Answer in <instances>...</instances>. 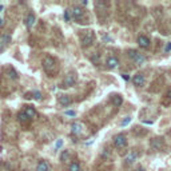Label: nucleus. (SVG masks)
Wrapping results in <instances>:
<instances>
[{"mask_svg": "<svg viewBox=\"0 0 171 171\" xmlns=\"http://www.w3.org/2000/svg\"><path fill=\"white\" fill-rule=\"evenodd\" d=\"M94 41H95V34H94V31L87 29V31H83L80 34L82 47H90V46H92Z\"/></svg>", "mask_w": 171, "mask_h": 171, "instance_id": "nucleus-1", "label": "nucleus"}, {"mask_svg": "<svg viewBox=\"0 0 171 171\" xmlns=\"http://www.w3.org/2000/svg\"><path fill=\"white\" fill-rule=\"evenodd\" d=\"M76 83V74L75 72H70L68 75L64 78L63 83H62V87L63 88H70L72 86H75Z\"/></svg>", "mask_w": 171, "mask_h": 171, "instance_id": "nucleus-2", "label": "nucleus"}, {"mask_svg": "<svg viewBox=\"0 0 171 171\" xmlns=\"http://www.w3.org/2000/svg\"><path fill=\"white\" fill-rule=\"evenodd\" d=\"M54 67H55V60H54V58L46 56V58L43 59V70L46 71L47 74H51L54 70Z\"/></svg>", "mask_w": 171, "mask_h": 171, "instance_id": "nucleus-3", "label": "nucleus"}, {"mask_svg": "<svg viewBox=\"0 0 171 171\" xmlns=\"http://www.w3.org/2000/svg\"><path fill=\"white\" fill-rule=\"evenodd\" d=\"M114 145L118 148L126 147V145H127V138H126L124 134H118V135H115V138H114Z\"/></svg>", "mask_w": 171, "mask_h": 171, "instance_id": "nucleus-4", "label": "nucleus"}, {"mask_svg": "<svg viewBox=\"0 0 171 171\" xmlns=\"http://www.w3.org/2000/svg\"><path fill=\"white\" fill-rule=\"evenodd\" d=\"M9 43H11V34H3L0 36V52H3Z\"/></svg>", "mask_w": 171, "mask_h": 171, "instance_id": "nucleus-5", "label": "nucleus"}, {"mask_svg": "<svg viewBox=\"0 0 171 171\" xmlns=\"http://www.w3.org/2000/svg\"><path fill=\"white\" fill-rule=\"evenodd\" d=\"M132 83H134V86H136V87H143V86H145V83H146L145 75H143V74H140V72L135 74V75H134V78H132Z\"/></svg>", "mask_w": 171, "mask_h": 171, "instance_id": "nucleus-6", "label": "nucleus"}, {"mask_svg": "<svg viewBox=\"0 0 171 171\" xmlns=\"http://www.w3.org/2000/svg\"><path fill=\"white\" fill-rule=\"evenodd\" d=\"M138 44H139L140 48L147 49L148 47H150V44H151V40H150V38H148V36H146V35H140L139 38H138Z\"/></svg>", "mask_w": 171, "mask_h": 171, "instance_id": "nucleus-7", "label": "nucleus"}, {"mask_svg": "<svg viewBox=\"0 0 171 171\" xmlns=\"http://www.w3.org/2000/svg\"><path fill=\"white\" fill-rule=\"evenodd\" d=\"M84 130V124L80 122H75L71 124V132L74 134V135H80L82 132H83Z\"/></svg>", "mask_w": 171, "mask_h": 171, "instance_id": "nucleus-8", "label": "nucleus"}, {"mask_svg": "<svg viewBox=\"0 0 171 171\" xmlns=\"http://www.w3.org/2000/svg\"><path fill=\"white\" fill-rule=\"evenodd\" d=\"M136 159H138V152H136V151H130V152L127 154V157L124 158L126 165H132Z\"/></svg>", "mask_w": 171, "mask_h": 171, "instance_id": "nucleus-9", "label": "nucleus"}, {"mask_svg": "<svg viewBox=\"0 0 171 171\" xmlns=\"http://www.w3.org/2000/svg\"><path fill=\"white\" fill-rule=\"evenodd\" d=\"M106 66L108 68H116L119 66V59L115 58V56H110V58L106 60Z\"/></svg>", "mask_w": 171, "mask_h": 171, "instance_id": "nucleus-10", "label": "nucleus"}, {"mask_svg": "<svg viewBox=\"0 0 171 171\" xmlns=\"http://www.w3.org/2000/svg\"><path fill=\"white\" fill-rule=\"evenodd\" d=\"M59 103H60L62 106H64V107H67V106H70L71 103H72V99L68 95H60L59 96Z\"/></svg>", "mask_w": 171, "mask_h": 171, "instance_id": "nucleus-11", "label": "nucleus"}, {"mask_svg": "<svg viewBox=\"0 0 171 171\" xmlns=\"http://www.w3.org/2000/svg\"><path fill=\"white\" fill-rule=\"evenodd\" d=\"M151 147L157 148V150L162 148L163 147V139H162V138H154V139L151 140Z\"/></svg>", "mask_w": 171, "mask_h": 171, "instance_id": "nucleus-12", "label": "nucleus"}, {"mask_svg": "<svg viewBox=\"0 0 171 171\" xmlns=\"http://www.w3.org/2000/svg\"><path fill=\"white\" fill-rule=\"evenodd\" d=\"M71 14H72V16L75 19H80L84 15V11L80 8V7H74V8L71 9Z\"/></svg>", "mask_w": 171, "mask_h": 171, "instance_id": "nucleus-13", "label": "nucleus"}, {"mask_svg": "<svg viewBox=\"0 0 171 171\" xmlns=\"http://www.w3.org/2000/svg\"><path fill=\"white\" fill-rule=\"evenodd\" d=\"M36 171H49V165L46 160H40L36 166Z\"/></svg>", "mask_w": 171, "mask_h": 171, "instance_id": "nucleus-14", "label": "nucleus"}, {"mask_svg": "<svg viewBox=\"0 0 171 171\" xmlns=\"http://www.w3.org/2000/svg\"><path fill=\"white\" fill-rule=\"evenodd\" d=\"M35 20H36L35 15H34V14H29L28 16L26 18V26L28 27V28H31V27L35 24Z\"/></svg>", "mask_w": 171, "mask_h": 171, "instance_id": "nucleus-15", "label": "nucleus"}, {"mask_svg": "<svg viewBox=\"0 0 171 171\" xmlns=\"http://www.w3.org/2000/svg\"><path fill=\"white\" fill-rule=\"evenodd\" d=\"M132 62L136 64V66H143V64H145V62H146V58L142 55V54H139V55L136 56V58L134 59Z\"/></svg>", "mask_w": 171, "mask_h": 171, "instance_id": "nucleus-16", "label": "nucleus"}, {"mask_svg": "<svg viewBox=\"0 0 171 171\" xmlns=\"http://www.w3.org/2000/svg\"><path fill=\"white\" fill-rule=\"evenodd\" d=\"M111 100H112V104L116 106V107H119V106L123 103V99H122V96H120V95H114Z\"/></svg>", "mask_w": 171, "mask_h": 171, "instance_id": "nucleus-17", "label": "nucleus"}, {"mask_svg": "<svg viewBox=\"0 0 171 171\" xmlns=\"http://www.w3.org/2000/svg\"><path fill=\"white\" fill-rule=\"evenodd\" d=\"M24 112L27 114V116H28L29 119L34 118V116H36V111H35L34 107H26V111H24Z\"/></svg>", "mask_w": 171, "mask_h": 171, "instance_id": "nucleus-18", "label": "nucleus"}, {"mask_svg": "<svg viewBox=\"0 0 171 171\" xmlns=\"http://www.w3.org/2000/svg\"><path fill=\"white\" fill-rule=\"evenodd\" d=\"M18 120H19V122H21V123H26L27 120H29V118L27 116L26 112H19L18 114Z\"/></svg>", "mask_w": 171, "mask_h": 171, "instance_id": "nucleus-19", "label": "nucleus"}, {"mask_svg": "<svg viewBox=\"0 0 171 171\" xmlns=\"http://www.w3.org/2000/svg\"><path fill=\"white\" fill-rule=\"evenodd\" d=\"M127 55H128V58H130L131 60H134L136 56L139 55V52H138L136 49H128V51H127Z\"/></svg>", "mask_w": 171, "mask_h": 171, "instance_id": "nucleus-20", "label": "nucleus"}, {"mask_svg": "<svg viewBox=\"0 0 171 171\" xmlns=\"http://www.w3.org/2000/svg\"><path fill=\"white\" fill-rule=\"evenodd\" d=\"M68 171H80V165L76 162H72L68 167Z\"/></svg>", "mask_w": 171, "mask_h": 171, "instance_id": "nucleus-21", "label": "nucleus"}, {"mask_svg": "<svg viewBox=\"0 0 171 171\" xmlns=\"http://www.w3.org/2000/svg\"><path fill=\"white\" fill-rule=\"evenodd\" d=\"M32 98L36 99V100H40V99H41V92L39 90H34V91H32Z\"/></svg>", "mask_w": 171, "mask_h": 171, "instance_id": "nucleus-22", "label": "nucleus"}, {"mask_svg": "<svg viewBox=\"0 0 171 171\" xmlns=\"http://www.w3.org/2000/svg\"><path fill=\"white\" fill-rule=\"evenodd\" d=\"M68 158H70V152H68V151H63V152H62V155H60L62 162H67V160H68Z\"/></svg>", "mask_w": 171, "mask_h": 171, "instance_id": "nucleus-23", "label": "nucleus"}, {"mask_svg": "<svg viewBox=\"0 0 171 171\" xmlns=\"http://www.w3.org/2000/svg\"><path fill=\"white\" fill-rule=\"evenodd\" d=\"M63 16H64V20H66V21H70V20H71V9L67 8L66 11H64V15H63Z\"/></svg>", "mask_w": 171, "mask_h": 171, "instance_id": "nucleus-24", "label": "nucleus"}, {"mask_svg": "<svg viewBox=\"0 0 171 171\" xmlns=\"http://www.w3.org/2000/svg\"><path fill=\"white\" fill-rule=\"evenodd\" d=\"M8 74H9V78H12L14 80H16V79H18V74L15 72L14 68H9V70H8Z\"/></svg>", "mask_w": 171, "mask_h": 171, "instance_id": "nucleus-25", "label": "nucleus"}, {"mask_svg": "<svg viewBox=\"0 0 171 171\" xmlns=\"http://www.w3.org/2000/svg\"><path fill=\"white\" fill-rule=\"evenodd\" d=\"M130 122H131V118H130V116H126V118L122 120V123H120V124H122V126H127Z\"/></svg>", "mask_w": 171, "mask_h": 171, "instance_id": "nucleus-26", "label": "nucleus"}, {"mask_svg": "<svg viewBox=\"0 0 171 171\" xmlns=\"http://www.w3.org/2000/svg\"><path fill=\"white\" fill-rule=\"evenodd\" d=\"M64 114H66L67 116H75L76 115V112L74 110H67V111H64Z\"/></svg>", "mask_w": 171, "mask_h": 171, "instance_id": "nucleus-27", "label": "nucleus"}, {"mask_svg": "<svg viewBox=\"0 0 171 171\" xmlns=\"http://www.w3.org/2000/svg\"><path fill=\"white\" fill-rule=\"evenodd\" d=\"M62 145H63V140H62V139H58V142H56V145H55V151L59 150V148L62 147Z\"/></svg>", "mask_w": 171, "mask_h": 171, "instance_id": "nucleus-28", "label": "nucleus"}, {"mask_svg": "<svg viewBox=\"0 0 171 171\" xmlns=\"http://www.w3.org/2000/svg\"><path fill=\"white\" fill-rule=\"evenodd\" d=\"M170 51H171V41H168V43L166 44V47H165V52L168 54Z\"/></svg>", "mask_w": 171, "mask_h": 171, "instance_id": "nucleus-29", "label": "nucleus"}, {"mask_svg": "<svg viewBox=\"0 0 171 171\" xmlns=\"http://www.w3.org/2000/svg\"><path fill=\"white\" fill-rule=\"evenodd\" d=\"M122 78H123V79H124V80H126V82H128V80H130V76H128V75H127V74H122Z\"/></svg>", "mask_w": 171, "mask_h": 171, "instance_id": "nucleus-30", "label": "nucleus"}, {"mask_svg": "<svg viewBox=\"0 0 171 171\" xmlns=\"http://www.w3.org/2000/svg\"><path fill=\"white\" fill-rule=\"evenodd\" d=\"M103 40H104V41L111 40V38H110V36H107V35H104V36H103Z\"/></svg>", "mask_w": 171, "mask_h": 171, "instance_id": "nucleus-31", "label": "nucleus"}, {"mask_svg": "<svg viewBox=\"0 0 171 171\" xmlns=\"http://www.w3.org/2000/svg\"><path fill=\"white\" fill-rule=\"evenodd\" d=\"M167 96H168V99L171 100V90H168V92H167Z\"/></svg>", "mask_w": 171, "mask_h": 171, "instance_id": "nucleus-32", "label": "nucleus"}, {"mask_svg": "<svg viewBox=\"0 0 171 171\" xmlns=\"http://www.w3.org/2000/svg\"><path fill=\"white\" fill-rule=\"evenodd\" d=\"M82 4H83V6H87L88 1H87V0H84V1H82Z\"/></svg>", "mask_w": 171, "mask_h": 171, "instance_id": "nucleus-33", "label": "nucleus"}, {"mask_svg": "<svg viewBox=\"0 0 171 171\" xmlns=\"http://www.w3.org/2000/svg\"><path fill=\"white\" fill-rule=\"evenodd\" d=\"M3 24H4V20H3V19H1V18H0V27L3 26Z\"/></svg>", "mask_w": 171, "mask_h": 171, "instance_id": "nucleus-34", "label": "nucleus"}, {"mask_svg": "<svg viewBox=\"0 0 171 171\" xmlns=\"http://www.w3.org/2000/svg\"><path fill=\"white\" fill-rule=\"evenodd\" d=\"M135 171H146V170H145V168H142V167H139V168H136Z\"/></svg>", "mask_w": 171, "mask_h": 171, "instance_id": "nucleus-35", "label": "nucleus"}, {"mask_svg": "<svg viewBox=\"0 0 171 171\" xmlns=\"http://www.w3.org/2000/svg\"><path fill=\"white\" fill-rule=\"evenodd\" d=\"M1 9H3V6H1V4H0V11H1Z\"/></svg>", "mask_w": 171, "mask_h": 171, "instance_id": "nucleus-36", "label": "nucleus"}]
</instances>
